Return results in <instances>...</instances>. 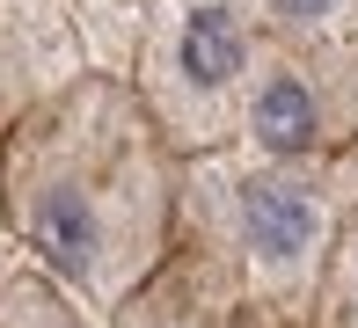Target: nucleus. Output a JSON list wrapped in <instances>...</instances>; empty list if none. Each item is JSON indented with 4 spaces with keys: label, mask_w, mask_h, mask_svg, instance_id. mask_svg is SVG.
Masks as SVG:
<instances>
[{
    "label": "nucleus",
    "mask_w": 358,
    "mask_h": 328,
    "mask_svg": "<svg viewBox=\"0 0 358 328\" xmlns=\"http://www.w3.org/2000/svg\"><path fill=\"white\" fill-rule=\"evenodd\" d=\"M336 154L322 161H264V168H241L234 183H220V226L234 241L241 277H249L264 299H292L322 277L336 241Z\"/></svg>",
    "instance_id": "3"
},
{
    "label": "nucleus",
    "mask_w": 358,
    "mask_h": 328,
    "mask_svg": "<svg viewBox=\"0 0 358 328\" xmlns=\"http://www.w3.org/2000/svg\"><path fill=\"white\" fill-rule=\"evenodd\" d=\"M256 15L241 0H169L139 37L132 95L176 161H205L241 139V95L256 73Z\"/></svg>",
    "instance_id": "2"
},
{
    "label": "nucleus",
    "mask_w": 358,
    "mask_h": 328,
    "mask_svg": "<svg viewBox=\"0 0 358 328\" xmlns=\"http://www.w3.org/2000/svg\"><path fill=\"white\" fill-rule=\"evenodd\" d=\"M336 321L358 328V234L344 241V262H336Z\"/></svg>",
    "instance_id": "7"
},
{
    "label": "nucleus",
    "mask_w": 358,
    "mask_h": 328,
    "mask_svg": "<svg viewBox=\"0 0 358 328\" xmlns=\"http://www.w3.org/2000/svg\"><path fill=\"white\" fill-rule=\"evenodd\" d=\"M110 314H117L124 328H183V314H176V321H154V314H146V306H139V292H132V299H124V306H110Z\"/></svg>",
    "instance_id": "9"
},
{
    "label": "nucleus",
    "mask_w": 358,
    "mask_h": 328,
    "mask_svg": "<svg viewBox=\"0 0 358 328\" xmlns=\"http://www.w3.org/2000/svg\"><path fill=\"white\" fill-rule=\"evenodd\" d=\"M358 131V59L329 44H256L241 139L264 161H322Z\"/></svg>",
    "instance_id": "4"
},
{
    "label": "nucleus",
    "mask_w": 358,
    "mask_h": 328,
    "mask_svg": "<svg viewBox=\"0 0 358 328\" xmlns=\"http://www.w3.org/2000/svg\"><path fill=\"white\" fill-rule=\"evenodd\" d=\"M0 219L66 292L124 306L176 248L183 161L132 80L66 73L0 139Z\"/></svg>",
    "instance_id": "1"
},
{
    "label": "nucleus",
    "mask_w": 358,
    "mask_h": 328,
    "mask_svg": "<svg viewBox=\"0 0 358 328\" xmlns=\"http://www.w3.org/2000/svg\"><path fill=\"white\" fill-rule=\"evenodd\" d=\"M37 95H52V88H37V80H29V44H22V22L0 8V139L15 131V117H22Z\"/></svg>",
    "instance_id": "5"
},
{
    "label": "nucleus",
    "mask_w": 358,
    "mask_h": 328,
    "mask_svg": "<svg viewBox=\"0 0 358 328\" xmlns=\"http://www.w3.org/2000/svg\"><path fill=\"white\" fill-rule=\"evenodd\" d=\"M8 248H15V241H8V219H0V262H8Z\"/></svg>",
    "instance_id": "10"
},
{
    "label": "nucleus",
    "mask_w": 358,
    "mask_h": 328,
    "mask_svg": "<svg viewBox=\"0 0 358 328\" xmlns=\"http://www.w3.org/2000/svg\"><path fill=\"white\" fill-rule=\"evenodd\" d=\"M271 8H278V22H322L336 0H271Z\"/></svg>",
    "instance_id": "8"
},
{
    "label": "nucleus",
    "mask_w": 358,
    "mask_h": 328,
    "mask_svg": "<svg viewBox=\"0 0 358 328\" xmlns=\"http://www.w3.org/2000/svg\"><path fill=\"white\" fill-rule=\"evenodd\" d=\"M0 328H80V321L44 277H15V285H0Z\"/></svg>",
    "instance_id": "6"
}]
</instances>
